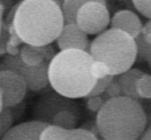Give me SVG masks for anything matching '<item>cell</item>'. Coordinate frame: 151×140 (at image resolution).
I'll return each mask as SVG.
<instances>
[{"label": "cell", "mask_w": 151, "mask_h": 140, "mask_svg": "<svg viewBox=\"0 0 151 140\" xmlns=\"http://www.w3.org/2000/svg\"><path fill=\"white\" fill-rule=\"evenodd\" d=\"M61 4L54 0L20 1L8 26L25 44L38 48L51 45L64 27Z\"/></svg>", "instance_id": "cell-1"}, {"label": "cell", "mask_w": 151, "mask_h": 140, "mask_svg": "<svg viewBox=\"0 0 151 140\" xmlns=\"http://www.w3.org/2000/svg\"><path fill=\"white\" fill-rule=\"evenodd\" d=\"M95 60L87 51H60L49 64V83L55 93L70 100L88 97L97 79Z\"/></svg>", "instance_id": "cell-2"}, {"label": "cell", "mask_w": 151, "mask_h": 140, "mask_svg": "<svg viewBox=\"0 0 151 140\" xmlns=\"http://www.w3.org/2000/svg\"><path fill=\"white\" fill-rule=\"evenodd\" d=\"M96 124L103 140H140L148 129V119L139 101L121 96L104 104Z\"/></svg>", "instance_id": "cell-3"}, {"label": "cell", "mask_w": 151, "mask_h": 140, "mask_svg": "<svg viewBox=\"0 0 151 140\" xmlns=\"http://www.w3.org/2000/svg\"><path fill=\"white\" fill-rule=\"evenodd\" d=\"M89 54L105 64L111 76L117 77L132 69L138 58V45L135 38L125 32L109 28L91 41Z\"/></svg>", "instance_id": "cell-4"}, {"label": "cell", "mask_w": 151, "mask_h": 140, "mask_svg": "<svg viewBox=\"0 0 151 140\" xmlns=\"http://www.w3.org/2000/svg\"><path fill=\"white\" fill-rule=\"evenodd\" d=\"M111 19L105 1L86 0L77 16V26L87 35H99L106 31Z\"/></svg>", "instance_id": "cell-5"}, {"label": "cell", "mask_w": 151, "mask_h": 140, "mask_svg": "<svg viewBox=\"0 0 151 140\" xmlns=\"http://www.w3.org/2000/svg\"><path fill=\"white\" fill-rule=\"evenodd\" d=\"M49 64L45 61L38 67H28L26 66L19 56H7L2 61L4 69H12L17 71L24 77L27 87L32 92H40L49 85Z\"/></svg>", "instance_id": "cell-6"}, {"label": "cell", "mask_w": 151, "mask_h": 140, "mask_svg": "<svg viewBox=\"0 0 151 140\" xmlns=\"http://www.w3.org/2000/svg\"><path fill=\"white\" fill-rule=\"evenodd\" d=\"M63 110L79 113L78 105L73 100L67 98L58 93H49L35 103L33 108V118L34 121L52 124L54 116Z\"/></svg>", "instance_id": "cell-7"}, {"label": "cell", "mask_w": 151, "mask_h": 140, "mask_svg": "<svg viewBox=\"0 0 151 140\" xmlns=\"http://www.w3.org/2000/svg\"><path fill=\"white\" fill-rule=\"evenodd\" d=\"M27 84L24 77L17 71L4 69L0 71V92L4 108L17 106L23 102L27 92Z\"/></svg>", "instance_id": "cell-8"}, {"label": "cell", "mask_w": 151, "mask_h": 140, "mask_svg": "<svg viewBox=\"0 0 151 140\" xmlns=\"http://www.w3.org/2000/svg\"><path fill=\"white\" fill-rule=\"evenodd\" d=\"M57 44L61 51L67 50H81L89 52L88 36L77 26V24L64 25L62 32L57 38Z\"/></svg>", "instance_id": "cell-9"}, {"label": "cell", "mask_w": 151, "mask_h": 140, "mask_svg": "<svg viewBox=\"0 0 151 140\" xmlns=\"http://www.w3.org/2000/svg\"><path fill=\"white\" fill-rule=\"evenodd\" d=\"M111 26L114 30H120L129 34L133 38L141 35L143 24L137 14L131 10H120L114 14L111 19Z\"/></svg>", "instance_id": "cell-10"}, {"label": "cell", "mask_w": 151, "mask_h": 140, "mask_svg": "<svg viewBox=\"0 0 151 140\" xmlns=\"http://www.w3.org/2000/svg\"><path fill=\"white\" fill-rule=\"evenodd\" d=\"M57 56L52 45L46 46H33V45L24 44L20 48L19 57L20 60L28 67H38L45 61L51 62L53 58Z\"/></svg>", "instance_id": "cell-11"}, {"label": "cell", "mask_w": 151, "mask_h": 140, "mask_svg": "<svg viewBox=\"0 0 151 140\" xmlns=\"http://www.w3.org/2000/svg\"><path fill=\"white\" fill-rule=\"evenodd\" d=\"M50 124L37 121H27L13 127L0 140H38L42 130Z\"/></svg>", "instance_id": "cell-12"}, {"label": "cell", "mask_w": 151, "mask_h": 140, "mask_svg": "<svg viewBox=\"0 0 151 140\" xmlns=\"http://www.w3.org/2000/svg\"><path fill=\"white\" fill-rule=\"evenodd\" d=\"M143 71L137 68L127 70L126 72L122 74L120 76H117L116 80L120 84L121 90H122V96L127 97V98H132L135 101H139L138 93H137V83L138 80L143 76Z\"/></svg>", "instance_id": "cell-13"}, {"label": "cell", "mask_w": 151, "mask_h": 140, "mask_svg": "<svg viewBox=\"0 0 151 140\" xmlns=\"http://www.w3.org/2000/svg\"><path fill=\"white\" fill-rule=\"evenodd\" d=\"M86 0H64L61 4L64 25L77 24V16Z\"/></svg>", "instance_id": "cell-14"}, {"label": "cell", "mask_w": 151, "mask_h": 140, "mask_svg": "<svg viewBox=\"0 0 151 140\" xmlns=\"http://www.w3.org/2000/svg\"><path fill=\"white\" fill-rule=\"evenodd\" d=\"M78 120H79V113H76L69 110H63L54 116L52 124L65 130H72L76 129Z\"/></svg>", "instance_id": "cell-15"}, {"label": "cell", "mask_w": 151, "mask_h": 140, "mask_svg": "<svg viewBox=\"0 0 151 140\" xmlns=\"http://www.w3.org/2000/svg\"><path fill=\"white\" fill-rule=\"evenodd\" d=\"M69 130L50 124L42 130L38 140H65Z\"/></svg>", "instance_id": "cell-16"}, {"label": "cell", "mask_w": 151, "mask_h": 140, "mask_svg": "<svg viewBox=\"0 0 151 140\" xmlns=\"http://www.w3.org/2000/svg\"><path fill=\"white\" fill-rule=\"evenodd\" d=\"M137 93L141 100L150 101L151 100V75L143 74L137 83Z\"/></svg>", "instance_id": "cell-17"}, {"label": "cell", "mask_w": 151, "mask_h": 140, "mask_svg": "<svg viewBox=\"0 0 151 140\" xmlns=\"http://www.w3.org/2000/svg\"><path fill=\"white\" fill-rule=\"evenodd\" d=\"M135 42L138 45V57L140 60L145 61L149 68L151 69V45L145 42L142 35L135 38Z\"/></svg>", "instance_id": "cell-18"}, {"label": "cell", "mask_w": 151, "mask_h": 140, "mask_svg": "<svg viewBox=\"0 0 151 140\" xmlns=\"http://www.w3.org/2000/svg\"><path fill=\"white\" fill-rule=\"evenodd\" d=\"M14 118L9 108H2L0 112V139L13 129Z\"/></svg>", "instance_id": "cell-19"}, {"label": "cell", "mask_w": 151, "mask_h": 140, "mask_svg": "<svg viewBox=\"0 0 151 140\" xmlns=\"http://www.w3.org/2000/svg\"><path fill=\"white\" fill-rule=\"evenodd\" d=\"M65 140H99L93 132L82 128H76L69 130Z\"/></svg>", "instance_id": "cell-20"}, {"label": "cell", "mask_w": 151, "mask_h": 140, "mask_svg": "<svg viewBox=\"0 0 151 140\" xmlns=\"http://www.w3.org/2000/svg\"><path fill=\"white\" fill-rule=\"evenodd\" d=\"M114 78H115V77H113V76H107V77H105V78H101V79H99V80H97V83H96V85H95V87L93 88V90L90 92V94L88 95L87 98L103 95V94L106 92V89L108 88L109 84L114 80Z\"/></svg>", "instance_id": "cell-21"}, {"label": "cell", "mask_w": 151, "mask_h": 140, "mask_svg": "<svg viewBox=\"0 0 151 140\" xmlns=\"http://www.w3.org/2000/svg\"><path fill=\"white\" fill-rule=\"evenodd\" d=\"M121 96H122V90H121L120 84L117 83V80L114 78V80L109 84L108 88L106 89V92L103 94L101 97L107 102V101H109V100L117 98V97H121Z\"/></svg>", "instance_id": "cell-22"}, {"label": "cell", "mask_w": 151, "mask_h": 140, "mask_svg": "<svg viewBox=\"0 0 151 140\" xmlns=\"http://www.w3.org/2000/svg\"><path fill=\"white\" fill-rule=\"evenodd\" d=\"M133 6L142 16L151 20V0H135Z\"/></svg>", "instance_id": "cell-23"}, {"label": "cell", "mask_w": 151, "mask_h": 140, "mask_svg": "<svg viewBox=\"0 0 151 140\" xmlns=\"http://www.w3.org/2000/svg\"><path fill=\"white\" fill-rule=\"evenodd\" d=\"M106 103V101L101 97V96H95V97H89L87 100V108L89 111L91 112H99L101 108L104 106V104Z\"/></svg>", "instance_id": "cell-24"}, {"label": "cell", "mask_w": 151, "mask_h": 140, "mask_svg": "<svg viewBox=\"0 0 151 140\" xmlns=\"http://www.w3.org/2000/svg\"><path fill=\"white\" fill-rule=\"evenodd\" d=\"M94 76L97 80H99L101 78H105L107 76H111L109 74V70L106 66L101 62H97L95 61L94 64Z\"/></svg>", "instance_id": "cell-25"}, {"label": "cell", "mask_w": 151, "mask_h": 140, "mask_svg": "<svg viewBox=\"0 0 151 140\" xmlns=\"http://www.w3.org/2000/svg\"><path fill=\"white\" fill-rule=\"evenodd\" d=\"M141 35L143 36V38L145 40V42L151 45V20H148L145 25H143Z\"/></svg>", "instance_id": "cell-26"}, {"label": "cell", "mask_w": 151, "mask_h": 140, "mask_svg": "<svg viewBox=\"0 0 151 140\" xmlns=\"http://www.w3.org/2000/svg\"><path fill=\"white\" fill-rule=\"evenodd\" d=\"M2 15H4V7L2 4L0 2V38H1V34H2V28H4V20H2Z\"/></svg>", "instance_id": "cell-27"}, {"label": "cell", "mask_w": 151, "mask_h": 140, "mask_svg": "<svg viewBox=\"0 0 151 140\" xmlns=\"http://www.w3.org/2000/svg\"><path fill=\"white\" fill-rule=\"evenodd\" d=\"M140 140H151V127H149L145 130V132L140 138Z\"/></svg>", "instance_id": "cell-28"}, {"label": "cell", "mask_w": 151, "mask_h": 140, "mask_svg": "<svg viewBox=\"0 0 151 140\" xmlns=\"http://www.w3.org/2000/svg\"><path fill=\"white\" fill-rule=\"evenodd\" d=\"M4 108V105H2V96H1V92H0V112L2 111Z\"/></svg>", "instance_id": "cell-29"}]
</instances>
